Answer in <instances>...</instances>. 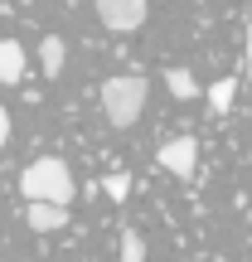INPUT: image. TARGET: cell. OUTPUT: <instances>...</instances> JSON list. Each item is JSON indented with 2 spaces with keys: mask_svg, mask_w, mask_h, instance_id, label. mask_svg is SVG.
<instances>
[{
  "mask_svg": "<svg viewBox=\"0 0 252 262\" xmlns=\"http://www.w3.org/2000/svg\"><path fill=\"white\" fill-rule=\"evenodd\" d=\"M146 93H150V83L141 73H117V78H107L102 83V112H107V122L112 126H136L141 122V112H146Z\"/></svg>",
  "mask_w": 252,
  "mask_h": 262,
  "instance_id": "cell-2",
  "label": "cell"
},
{
  "mask_svg": "<svg viewBox=\"0 0 252 262\" xmlns=\"http://www.w3.org/2000/svg\"><path fill=\"white\" fill-rule=\"evenodd\" d=\"M122 257L126 262H141V257H146V243H141L136 228H126V233H122Z\"/></svg>",
  "mask_w": 252,
  "mask_h": 262,
  "instance_id": "cell-11",
  "label": "cell"
},
{
  "mask_svg": "<svg viewBox=\"0 0 252 262\" xmlns=\"http://www.w3.org/2000/svg\"><path fill=\"white\" fill-rule=\"evenodd\" d=\"M102 194L112 199V204H126V194H131V180H126V175H107V180H102Z\"/></svg>",
  "mask_w": 252,
  "mask_h": 262,
  "instance_id": "cell-10",
  "label": "cell"
},
{
  "mask_svg": "<svg viewBox=\"0 0 252 262\" xmlns=\"http://www.w3.org/2000/svg\"><path fill=\"white\" fill-rule=\"evenodd\" d=\"M146 0H97V19H102L112 34H131V29L146 25Z\"/></svg>",
  "mask_w": 252,
  "mask_h": 262,
  "instance_id": "cell-3",
  "label": "cell"
},
{
  "mask_svg": "<svg viewBox=\"0 0 252 262\" xmlns=\"http://www.w3.org/2000/svg\"><path fill=\"white\" fill-rule=\"evenodd\" d=\"M0 146H10V112L0 107Z\"/></svg>",
  "mask_w": 252,
  "mask_h": 262,
  "instance_id": "cell-12",
  "label": "cell"
},
{
  "mask_svg": "<svg viewBox=\"0 0 252 262\" xmlns=\"http://www.w3.org/2000/svg\"><path fill=\"white\" fill-rule=\"evenodd\" d=\"M25 224L34 233H58L68 228V204H54V199H25Z\"/></svg>",
  "mask_w": 252,
  "mask_h": 262,
  "instance_id": "cell-5",
  "label": "cell"
},
{
  "mask_svg": "<svg viewBox=\"0 0 252 262\" xmlns=\"http://www.w3.org/2000/svg\"><path fill=\"white\" fill-rule=\"evenodd\" d=\"M165 88L179 97V102H189V97H199V83H194V73L189 68H170L165 73Z\"/></svg>",
  "mask_w": 252,
  "mask_h": 262,
  "instance_id": "cell-8",
  "label": "cell"
},
{
  "mask_svg": "<svg viewBox=\"0 0 252 262\" xmlns=\"http://www.w3.org/2000/svg\"><path fill=\"white\" fill-rule=\"evenodd\" d=\"M155 160H160V170L189 180V175H194V165H199V146H194V136H175V141H165V146L155 150Z\"/></svg>",
  "mask_w": 252,
  "mask_h": 262,
  "instance_id": "cell-4",
  "label": "cell"
},
{
  "mask_svg": "<svg viewBox=\"0 0 252 262\" xmlns=\"http://www.w3.org/2000/svg\"><path fill=\"white\" fill-rule=\"evenodd\" d=\"M233 93H238V78H218V83L209 88V107H214V112H228V107H233Z\"/></svg>",
  "mask_w": 252,
  "mask_h": 262,
  "instance_id": "cell-9",
  "label": "cell"
},
{
  "mask_svg": "<svg viewBox=\"0 0 252 262\" xmlns=\"http://www.w3.org/2000/svg\"><path fill=\"white\" fill-rule=\"evenodd\" d=\"M243 78H252V25H247V58H243Z\"/></svg>",
  "mask_w": 252,
  "mask_h": 262,
  "instance_id": "cell-13",
  "label": "cell"
},
{
  "mask_svg": "<svg viewBox=\"0 0 252 262\" xmlns=\"http://www.w3.org/2000/svg\"><path fill=\"white\" fill-rule=\"evenodd\" d=\"M25 73H29L25 44H15V39H0V83H19Z\"/></svg>",
  "mask_w": 252,
  "mask_h": 262,
  "instance_id": "cell-6",
  "label": "cell"
},
{
  "mask_svg": "<svg viewBox=\"0 0 252 262\" xmlns=\"http://www.w3.org/2000/svg\"><path fill=\"white\" fill-rule=\"evenodd\" d=\"M63 58H68L63 39H58V34H44V44H39V63H44V73H49V78L63 73Z\"/></svg>",
  "mask_w": 252,
  "mask_h": 262,
  "instance_id": "cell-7",
  "label": "cell"
},
{
  "mask_svg": "<svg viewBox=\"0 0 252 262\" xmlns=\"http://www.w3.org/2000/svg\"><path fill=\"white\" fill-rule=\"evenodd\" d=\"M19 194H25V199H54V204H73L78 185H73V170H68V160H58V156H39V160H29V165L19 170Z\"/></svg>",
  "mask_w": 252,
  "mask_h": 262,
  "instance_id": "cell-1",
  "label": "cell"
}]
</instances>
